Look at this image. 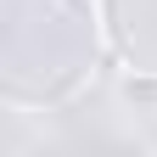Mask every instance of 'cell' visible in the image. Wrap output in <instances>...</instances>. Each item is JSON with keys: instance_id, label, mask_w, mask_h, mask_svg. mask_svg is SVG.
I'll return each mask as SVG.
<instances>
[{"instance_id": "obj_1", "label": "cell", "mask_w": 157, "mask_h": 157, "mask_svg": "<svg viewBox=\"0 0 157 157\" xmlns=\"http://www.w3.org/2000/svg\"><path fill=\"white\" fill-rule=\"evenodd\" d=\"M112 62L95 0H0V101L56 112L78 101Z\"/></svg>"}, {"instance_id": "obj_2", "label": "cell", "mask_w": 157, "mask_h": 157, "mask_svg": "<svg viewBox=\"0 0 157 157\" xmlns=\"http://www.w3.org/2000/svg\"><path fill=\"white\" fill-rule=\"evenodd\" d=\"M107 28V51L124 73L157 78V0H95Z\"/></svg>"}]
</instances>
